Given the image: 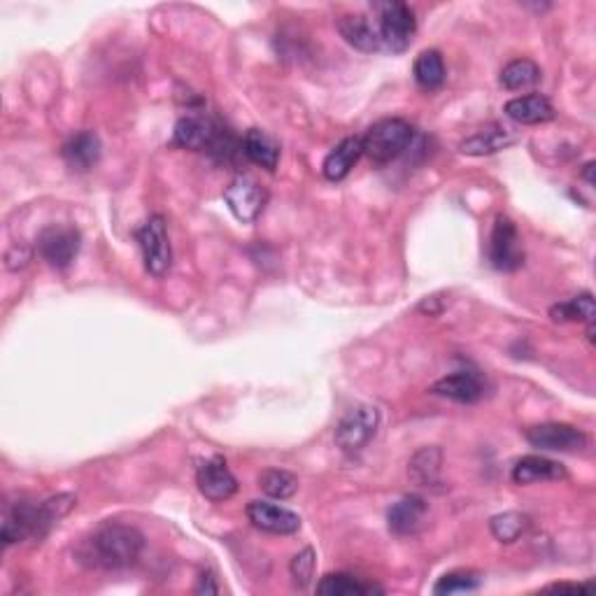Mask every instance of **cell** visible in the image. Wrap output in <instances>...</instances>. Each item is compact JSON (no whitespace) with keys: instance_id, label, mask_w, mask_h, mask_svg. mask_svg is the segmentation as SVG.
<instances>
[{"instance_id":"6da1fadb","label":"cell","mask_w":596,"mask_h":596,"mask_svg":"<svg viewBox=\"0 0 596 596\" xmlns=\"http://www.w3.org/2000/svg\"><path fill=\"white\" fill-rule=\"evenodd\" d=\"M77 503L73 494H56L52 499H45L40 503L19 499L14 503H7L5 515H3V531H0V538H3V545L12 543H24L28 538H45L49 529L54 527L61 517H66Z\"/></svg>"},{"instance_id":"7a4b0ae2","label":"cell","mask_w":596,"mask_h":596,"mask_svg":"<svg viewBox=\"0 0 596 596\" xmlns=\"http://www.w3.org/2000/svg\"><path fill=\"white\" fill-rule=\"evenodd\" d=\"M143 548L145 536L140 534L136 527L110 522L103 524L101 529H96L94 534L82 543L77 555H80V562L91 566V569L119 571L136 564Z\"/></svg>"},{"instance_id":"3957f363","label":"cell","mask_w":596,"mask_h":596,"mask_svg":"<svg viewBox=\"0 0 596 596\" xmlns=\"http://www.w3.org/2000/svg\"><path fill=\"white\" fill-rule=\"evenodd\" d=\"M173 145L191 152H208L217 161H233L238 152H243V140L231 136L224 126H219L215 119L205 115H187L175 124Z\"/></svg>"},{"instance_id":"277c9868","label":"cell","mask_w":596,"mask_h":596,"mask_svg":"<svg viewBox=\"0 0 596 596\" xmlns=\"http://www.w3.org/2000/svg\"><path fill=\"white\" fill-rule=\"evenodd\" d=\"M415 129L410 126L406 119L392 117V119H380L375 122L371 129L366 131V136L361 138V145H364V154L378 166H385V163H392L403 156L413 145Z\"/></svg>"},{"instance_id":"5b68a950","label":"cell","mask_w":596,"mask_h":596,"mask_svg":"<svg viewBox=\"0 0 596 596\" xmlns=\"http://www.w3.org/2000/svg\"><path fill=\"white\" fill-rule=\"evenodd\" d=\"M373 10L378 12L375 28H378L382 47L392 54L406 52L417 31L413 7L401 0H385V3H373Z\"/></svg>"},{"instance_id":"8992f818","label":"cell","mask_w":596,"mask_h":596,"mask_svg":"<svg viewBox=\"0 0 596 596\" xmlns=\"http://www.w3.org/2000/svg\"><path fill=\"white\" fill-rule=\"evenodd\" d=\"M136 238L140 252H143L145 271L154 275V278H163V275L170 271V266H173V252H170L166 219L161 215H152L140 226Z\"/></svg>"},{"instance_id":"52a82bcc","label":"cell","mask_w":596,"mask_h":596,"mask_svg":"<svg viewBox=\"0 0 596 596\" xmlns=\"http://www.w3.org/2000/svg\"><path fill=\"white\" fill-rule=\"evenodd\" d=\"M489 264L501 273H513L524 264L520 231L506 215L494 219L492 236H489Z\"/></svg>"},{"instance_id":"ba28073f","label":"cell","mask_w":596,"mask_h":596,"mask_svg":"<svg viewBox=\"0 0 596 596\" xmlns=\"http://www.w3.org/2000/svg\"><path fill=\"white\" fill-rule=\"evenodd\" d=\"M82 247V236L75 226L68 224H49L38 236V252L56 271H66L73 266Z\"/></svg>"},{"instance_id":"9c48e42d","label":"cell","mask_w":596,"mask_h":596,"mask_svg":"<svg viewBox=\"0 0 596 596\" xmlns=\"http://www.w3.org/2000/svg\"><path fill=\"white\" fill-rule=\"evenodd\" d=\"M380 424V413L373 406H357L336 427V445L347 454H357L373 441Z\"/></svg>"},{"instance_id":"30bf717a","label":"cell","mask_w":596,"mask_h":596,"mask_svg":"<svg viewBox=\"0 0 596 596\" xmlns=\"http://www.w3.org/2000/svg\"><path fill=\"white\" fill-rule=\"evenodd\" d=\"M224 201L229 205L231 215L243 224L257 222L268 203V191L257 180L247 175H238L229 187L224 189Z\"/></svg>"},{"instance_id":"8fae6325","label":"cell","mask_w":596,"mask_h":596,"mask_svg":"<svg viewBox=\"0 0 596 596\" xmlns=\"http://www.w3.org/2000/svg\"><path fill=\"white\" fill-rule=\"evenodd\" d=\"M524 436H527V441L538 447V450L548 452H578L587 447V434L578 427H573V424H538V427L524 431Z\"/></svg>"},{"instance_id":"7c38bea8","label":"cell","mask_w":596,"mask_h":596,"mask_svg":"<svg viewBox=\"0 0 596 596\" xmlns=\"http://www.w3.org/2000/svg\"><path fill=\"white\" fill-rule=\"evenodd\" d=\"M247 520L254 527L275 536H292L301 529V517L294 510L275 506L268 501H250L247 503Z\"/></svg>"},{"instance_id":"4fadbf2b","label":"cell","mask_w":596,"mask_h":596,"mask_svg":"<svg viewBox=\"0 0 596 596\" xmlns=\"http://www.w3.org/2000/svg\"><path fill=\"white\" fill-rule=\"evenodd\" d=\"M196 485L201 489V494L210 501H226L238 492V480L233 478V473L226 466L224 457H212L203 461L196 471Z\"/></svg>"},{"instance_id":"5bb4252c","label":"cell","mask_w":596,"mask_h":596,"mask_svg":"<svg viewBox=\"0 0 596 596\" xmlns=\"http://www.w3.org/2000/svg\"><path fill=\"white\" fill-rule=\"evenodd\" d=\"M431 394L457 403H478L485 396V380L473 368H461V371L434 382Z\"/></svg>"},{"instance_id":"9a60e30c","label":"cell","mask_w":596,"mask_h":596,"mask_svg":"<svg viewBox=\"0 0 596 596\" xmlns=\"http://www.w3.org/2000/svg\"><path fill=\"white\" fill-rule=\"evenodd\" d=\"M429 503L420 494H408L387 510V524L396 536H413L427 524Z\"/></svg>"},{"instance_id":"2e32d148","label":"cell","mask_w":596,"mask_h":596,"mask_svg":"<svg viewBox=\"0 0 596 596\" xmlns=\"http://www.w3.org/2000/svg\"><path fill=\"white\" fill-rule=\"evenodd\" d=\"M101 140L94 131H80L75 136H70L61 147V156L66 161L70 170H77V173H87L101 161Z\"/></svg>"},{"instance_id":"e0dca14e","label":"cell","mask_w":596,"mask_h":596,"mask_svg":"<svg viewBox=\"0 0 596 596\" xmlns=\"http://www.w3.org/2000/svg\"><path fill=\"white\" fill-rule=\"evenodd\" d=\"M364 156V145H361L359 136H350L331 149L326 154V159L322 163V173L326 180L331 182H340L345 180L347 175L352 173V168L357 166V161Z\"/></svg>"},{"instance_id":"ac0fdd59","label":"cell","mask_w":596,"mask_h":596,"mask_svg":"<svg viewBox=\"0 0 596 596\" xmlns=\"http://www.w3.org/2000/svg\"><path fill=\"white\" fill-rule=\"evenodd\" d=\"M503 112L513 119L517 124L524 126H536V124H548L557 117L552 103L545 98L543 94H529V96H520L513 98V101L506 103Z\"/></svg>"},{"instance_id":"d6986e66","label":"cell","mask_w":596,"mask_h":596,"mask_svg":"<svg viewBox=\"0 0 596 596\" xmlns=\"http://www.w3.org/2000/svg\"><path fill=\"white\" fill-rule=\"evenodd\" d=\"M336 26L347 45L359 49V52L371 54L382 49L378 28H375V24H371V19H366L364 14H343Z\"/></svg>"},{"instance_id":"ffe728a7","label":"cell","mask_w":596,"mask_h":596,"mask_svg":"<svg viewBox=\"0 0 596 596\" xmlns=\"http://www.w3.org/2000/svg\"><path fill=\"white\" fill-rule=\"evenodd\" d=\"M566 468L559 461H552L548 457H538V454H529L522 457L513 466V480L517 485H534V482H550V480H564Z\"/></svg>"},{"instance_id":"44dd1931","label":"cell","mask_w":596,"mask_h":596,"mask_svg":"<svg viewBox=\"0 0 596 596\" xmlns=\"http://www.w3.org/2000/svg\"><path fill=\"white\" fill-rule=\"evenodd\" d=\"M243 154L257 166L266 168L268 173H273L280 163V145L273 136H268L261 129H250L243 138Z\"/></svg>"},{"instance_id":"7402d4cb","label":"cell","mask_w":596,"mask_h":596,"mask_svg":"<svg viewBox=\"0 0 596 596\" xmlns=\"http://www.w3.org/2000/svg\"><path fill=\"white\" fill-rule=\"evenodd\" d=\"M385 590L373 583H364L350 573H329L317 583V594L324 596H368L382 594Z\"/></svg>"},{"instance_id":"603a6c76","label":"cell","mask_w":596,"mask_h":596,"mask_svg":"<svg viewBox=\"0 0 596 596\" xmlns=\"http://www.w3.org/2000/svg\"><path fill=\"white\" fill-rule=\"evenodd\" d=\"M513 136H510L508 129H503V126H487V129H480L475 136L466 138L464 143L459 145V149L468 156H485V154H494V152H501L503 147H508L513 143Z\"/></svg>"},{"instance_id":"cb8c5ba5","label":"cell","mask_w":596,"mask_h":596,"mask_svg":"<svg viewBox=\"0 0 596 596\" xmlns=\"http://www.w3.org/2000/svg\"><path fill=\"white\" fill-rule=\"evenodd\" d=\"M441 461L443 454L438 447H424L410 461V478L420 487L436 489L441 485Z\"/></svg>"},{"instance_id":"d4e9b609","label":"cell","mask_w":596,"mask_h":596,"mask_svg":"<svg viewBox=\"0 0 596 596\" xmlns=\"http://www.w3.org/2000/svg\"><path fill=\"white\" fill-rule=\"evenodd\" d=\"M413 75L422 89H441L445 82V61L441 52L438 49H424L413 63Z\"/></svg>"},{"instance_id":"484cf974","label":"cell","mask_w":596,"mask_h":596,"mask_svg":"<svg viewBox=\"0 0 596 596\" xmlns=\"http://www.w3.org/2000/svg\"><path fill=\"white\" fill-rule=\"evenodd\" d=\"M541 77H543L541 68H538L531 59H515L501 70V84H503V89H508V91H520V89L534 87V84L541 82Z\"/></svg>"},{"instance_id":"4316f807","label":"cell","mask_w":596,"mask_h":596,"mask_svg":"<svg viewBox=\"0 0 596 596\" xmlns=\"http://www.w3.org/2000/svg\"><path fill=\"white\" fill-rule=\"evenodd\" d=\"M259 487L261 492L271 499H292V496L298 492V478L294 473L285 471V468H266V471L259 473Z\"/></svg>"},{"instance_id":"83f0119b","label":"cell","mask_w":596,"mask_h":596,"mask_svg":"<svg viewBox=\"0 0 596 596\" xmlns=\"http://www.w3.org/2000/svg\"><path fill=\"white\" fill-rule=\"evenodd\" d=\"M594 298L590 292L573 296L571 301L557 303L550 308V317L555 322H587L594 324Z\"/></svg>"},{"instance_id":"f1b7e54d","label":"cell","mask_w":596,"mask_h":596,"mask_svg":"<svg viewBox=\"0 0 596 596\" xmlns=\"http://www.w3.org/2000/svg\"><path fill=\"white\" fill-rule=\"evenodd\" d=\"M529 517L522 513H503V515H494L489 520V529H492V536L499 543H515L517 538H522V534H527L529 529Z\"/></svg>"},{"instance_id":"f546056e","label":"cell","mask_w":596,"mask_h":596,"mask_svg":"<svg viewBox=\"0 0 596 596\" xmlns=\"http://www.w3.org/2000/svg\"><path fill=\"white\" fill-rule=\"evenodd\" d=\"M480 587V578L471 571H452L434 585V594H466Z\"/></svg>"},{"instance_id":"4dcf8cb0","label":"cell","mask_w":596,"mask_h":596,"mask_svg":"<svg viewBox=\"0 0 596 596\" xmlns=\"http://www.w3.org/2000/svg\"><path fill=\"white\" fill-rule=\"evenodd\" d=\"M312 569H315V552H312V548L301 550L292 559V566H289V571H292L294 585L298 587V590H305V587L310 585Z\"/></svg>"},{"instance_id":"1f68e13d","label":"cell","mask_w":596,"mask_h":596,"mask_svg":"<svg viewBox=\"0 0 596 596\" xmlns=\"http://www.w3.org/2000/svg\"><path fill=\"white\" fill-rule=\"evenodd\" d=\"M194 592L196 594H219V587H217L215 578H212L210 573H201V578H198Z\"/></svg>"},{"instance_id":"d6a6232c","label":"cell","mask_w":596,"mask_h":596,"mask_svg":"<svg viewBox=\"0 0 596 596\" xmlns=\"http://www.w3.org/2000/svg\"><path fill=\"white\" fill-rule=\"evenodd\" d=\"M550 592H590L592 585H550Z\"/></svg>"},{"instance_id":"836d02e7","label":"cell","mask_w":596,"mask_h":596,"mask_svg":"<svg viewBox=\"0 0 596 596\" xmlns=\"http://www.w3.org/2000/svg\"><path fill=\"white\" fill-rule=\"evenodd\" d=\"M594 161H587L583 166V177L587 180V184H594Z\"/></svg>"}]
</instances>
